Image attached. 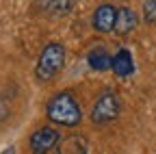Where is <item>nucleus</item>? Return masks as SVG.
<instances>
[{"instance_id": "f257e3e1", "label": "nucleus", "mask_w": 156, "mask_h": 154, "mask_svg": "<svg viewBox=\"0 0 156 154\" xmlns=\"http://www.w3.org/2000/svg\"><path fill=\"white\" fill-rule=\"evenodd\" d=\"M46 115L48 120L56 126H65V128H76L83 122V111L80 104L76 102V98L69 91H58L46 104Z\"/></svg>"}, {"instance_id": "f03ea898", "label": "nucleus", "mask_w": 156, "mask_h": 154, "mask_svg": "<svg viewBox=\"0 0 156 154\" xmlns=\"http://www.w3.org/2000/svg\"><path fill=\"white\" fill-rule=\"evenodd\" d=\"M63 65H65V46L58 41H50L48 46H44L41 54H39L35 74L39 81H52L58 76Z\"/></svg>"}, {"instance_id": "7ed1b4c3", "label": "nucleus", "mask_w": 156, "mask_h": 154, "mask_svg": "<svg viewBox=\"0 0 156 154\" xmlns=\"http://www.w3.org/2000/svg\"><path fill=\"white\" fill-rule=\"evenodd\" d=\"M122 113V102L117 98V93L106 89L102 91L100 95L95 98L93 102V109H91V122L98 124V126H104V124H111L119 117Z\"/></svg>"}, {"instance_id": "20e7f679", "label": "nucleus", "mask_w": 156, "mask_h": 154, "mask_svg": "<svg viewBox=\"0 0 156 154\" xmlns=\"http://www.w3.org/2000/svg\"><path fill=\"white\" fill-rule=\"evenodd\" d=\"M58 139H61V134H58L56 128L41 126V128H37V130L30 134L28 145H30V152H33V154H44V152L54 150V145L58 143Z\"/></svg>"}, {"instance_id": "39448f33", "label": "nucleus", "mask_w": 156, "mask_h": 154, "mask_svg": "<svg viewBox=\"0 0 156 154\" xmlns=\"http://www.w3.org/2000/svg\"><path fill=\"white\" fill-rule=\"evenodd\" d=\"M115 20H117V9L108 2L100 5L95 11H93V17H91V24L98 33H113L115 30Z\"/></svg>"}, {"instance_id": "423d86ee", "label": "nucleus", "mask_w": 156, "mask_h": 154, "mask_svg": "<svg viewBox=\"0 0 156 154\" xmlns=\"http://www.w3.org/2000/svg\"><path fill=\"white\" fill-rule=\"evenodd\" d=\"M52 154H89L87 141L78 134H69V137H61L58 143L54 145Z\"/></svg>"}, {"instance_id": "0eeeda50", "label": "nucleus", "mask_w": 156, "mask_h": 154, "mask_svg": "<svg viewBox=\"0 0 156 154\" xmlns=\"http://www.w3.org/2000/svg\"><path fill=\"white\" fill-rule=\"evenodd\" d=\"M87 63L93 72H108L113 70V56L104 46H95L87 52Z\"/></svg>"}, {"instance_id": "6e6552de", "label": "nucleus", "mask_w": 156, "mask_h": 154, "mask_svg": "<svg viewBox=\"0 0 156 154\" xmlns=\"http://www.w3.org/2000/svg\"><path fill=\"white\" fill-rule=\"evenodd\" d=\"M113 72L119 78H130L134 74V59H132V52L128 48L117 50V54L113 56Z\"/></svg>"}, {"instance_id": "1a4fd4ad", "label": "nucleus", "mask_w": 156, "mask_h": 154, "mask_svg": "<svg viewBox=\"0 0 156 154\" xmlns=\"http://www.w3.org/2000/svg\"><path fill=\"white\" fill-rule=\"evenodd\" d=\"M136 22H139V17L130 7H119L117 9V20H115V33L124 37L136 28Z\"/></svg>"}, {"instance_id": "9d476101", "label": "nucleus", "mask_w": 156, "mask_h": 154, "mask_svg": "<svg viewBox=\"0 0 156 154\" xmlns=\"http://www.w3.org/2000/svg\"><path fill=\"white\" fill-rule=\"evenodd\" d=\"M41 9L52 15H67L74 7V0H41Z\"/></svg>"}, {"instance_id": "9b49d317", "label": "nucleus", "mask_w": 156, "mask_h": 154, "mask_svg": "<svg viewBox=\"0 0 156 154\" xmlns=\"http://www.w3.org/2000/svg\"><path fill=\"white\" fill-rule=\"evenodd\" d=\"M143 20L145 24H156V0H145L143 2Z\"/></svg>"}, {"instance_id": "f8f14e48", "label": "nucleus", "mask_w": 156, "mask_h": 154, "mask_svg": "<svg viewBox=\"0 0 156 154\" xmlns=\"http://www.w3.org/2000/svg\"><path fill=\"white\" fill-rule=\"evenodd\" d=\"M0 154H15V145H9V148H5Z\"/></svg>"}, {"instance_id": "ddd939ff", "label": "nucleus", "mask_w": 156, "mask_h": 154, "mask_svg": "<svg viewBox=\"0 0 156 154\" xmlns=\"http://www.w3.org/2000/svg\"><path fill=\"white\" fill-rule=\"evenodd\" d=\"M44 154H52V150H50V152H44Z\"/></svg>"}]
</instances>
